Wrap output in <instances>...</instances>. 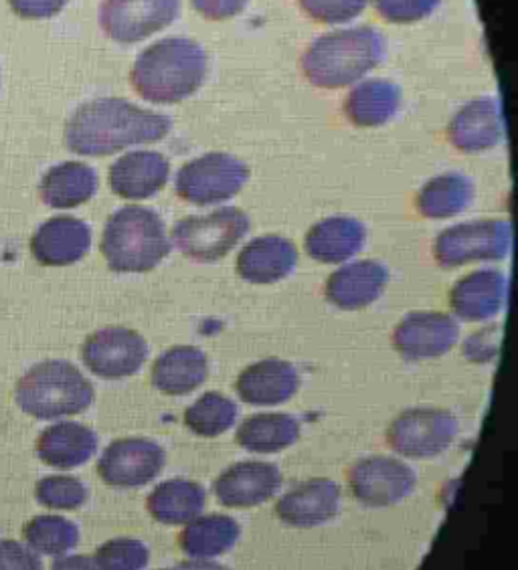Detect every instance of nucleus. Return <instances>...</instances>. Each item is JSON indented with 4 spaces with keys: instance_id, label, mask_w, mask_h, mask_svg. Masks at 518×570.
Segmentation results:
<instances>
[{
    "instance_id": "1",
    "label": "nucleus",
    "mask_w": 518,
    "mask_h": 570,
    "mask_svg": "<svg viewBox=\"0 0 518 570\" xmlns=\"http://www.w3.org/2000/svg\"><path fill=\"white\" fill-rule=\"evenodd\" d=\"M173 120L121 98L91 99L79 106L66 126L67 148L79 156L104 158L130 146L160 142Z\"/></svg>"
},
{
    "instance_id": "2",
    "label": "nucleus",
    "mask_w": 518,
    "mask_h": 570,
    "mask_svg": "<svg viewBox=\"0 0 518 570\" xmlns=\"http://www.w3.org/2000/svg\"><path fill=\"white\" fill-rule=\"evenodd\" d=\"M207 73L209 56L203 45L187 37H166L136 57L130 81L140 98L168 106L195 96Z\"/></svg>"
},
{
    "instance_id": "3",
    "label": "nucleus",
    "mask_w": 518,
    "mask_h": 570,
    "mask_svg": "<svg viewBox=\"0 0 518 570\" xmlns=\"http://www.w3.org/2000/svg\"><path fill=\"white\" fill-rule=\"evenodd\" d=\"M385 53L381 31L369 24L346 27L316 37L302 56V71L314 88H349L381 66Z\"/></svg>"
},
{
    "instance_id": "4",
    "label": "nucleus",
    "mask_w": 518,
    "mask_h": 570,
    "mask_svg": "<svg viewBox=\"0 0 518 570\" xmlns=\"http://www.w3.org/2000/svg\"><path fill=\"white\" fill-rule=\"evenodd\" d=\"M170 253L165 220L153 209L130 205L111 213L101 235V255L111 272L144 274Z\"/></svg>"
},
{
    "instance_id": "5",
    "label": "nucleus",
    "mask_w": 518,
    "mask_h": 570,
    "mask_svg": "<svg viewBox=\"0 0 518 570\" xmlns=\"http://www.w3.org/2000/svg\"><path fill=\"white\" fill-rule=\"evenodd\" d=\"M96 391L78 366L67 361L35 364L22 374L14 389L17 405L35 419H61L84 413L94 403Z\"/></svg>"
},
{
    "instance_id": "6",
    "label": "nucleus",
    "mask_w": 518,
    "mask_h": 570,
    "mask_svg": "<svg viewBox=\"0 0 518 570\" xmlns=\"http://www.w3.org/2000/svg\"><path fill=\"white\" fill-rule=\"evenodd\" d=\"M250 233V217L237 207H223L209 215H190L173 227V242L190 262L213 264L235 249Z\"/></svg>"
},
{
    "instance_id": "7",
    "label": "nucleus",
    "mask_w": 518,
    "mask_h": 570,
    "mask_svg": "<svg viewBox=\"0 0 518 570\" xmlns=\"http://www.w3.org/2000/svg\"><path fill=\"white\" fill-rule=\"evenodd\" d=\"M250 168L227 153L203 154L180 166L175 178L178 197L197 207L227 203L242 193Z\"/></svg>"
},
{
    "instance_id": "8",
    "label": "nucleus",
    "mask_w": 518,
    "mask_h": 570,
    "mask_svg": "<svg viewBox=\"0 0 518 570\" xmlns=\"http://www.w3.org/2000/svg\"><path fill=\"white\" fill-rule=\"evenodd\" d=\"M512 242L508 220L480 219L460 223L446 230L433 243V257L443 269L462 267L472 262H500L507 257Z\"/></svg>"
},
{
    "instance_id": "9",
    "label": "nucleus",
    "mask_w": 518,
    "mask_h": 570,
    "mask_svg": "<svg viewBox=\"0 0 518 570\" xmlns=\"http://www.w3.org/2000/svg\"><path fill=\"white\" fill-rule=\"evenodd\" d=\"M458 435V419L446 409L418 406L399 415L387 429L389 448L409 460L441 455Z\"/></svg>"
},
{
    "instance_id": "10",
    "label": "nucleus",
    "mask_w": 518,
    "mask_h": 570,
    "mask_svg": "<svg viewBox=\"0 0 518 570\" xmlns=\"http://www.w3.org/2000/svg\"><path fill=\"white\" fill-rule=\"evenodd\" d=\"M180 0H104L100 27L111 41L140 43L177 21Z\"/></svg>"
},
{
    "instance_id": "11",
    "label": "nucleus",
    "mask_w": 518,
    "mask_h": 570,
    "mask_svg": "<svg viewBox=\"0 0 518 570\" xmlns=\"http://www.w3.org/2000/svg\"><path fill=\"white\" fill-rule=\"evenodd\" d=\"M349 485L354 500L369 508H389L411 495L418 475L405 461L371 455L354 461L349 470Z\"/></svg>"
},
{
    "instance_id": "12",
    "label": "nucleus",
    "mask_w": 518,
    "mask_h": 570,
    "mask_svg": "<svg viewBox=\"0 0 518 570\" xmlns=\"http://www.w3.org/2000/svg\"><path fill=\"white\" fill-rule=\"evenodd\" d=\"M81 358L89 373L100 379H128L143 368L148 344L136 330L110 326L88 336L81 346Z\"/></svg>"
},
{
    "instance_id": "13",
    "label": "nucleus",
    "mask_w": 518,
    "mask_h": 570,
    "mask_svg": "<svg viewBox=\"0 0 518 570\" xmlns=\"http://www.w3.org/2000/svg\"><path fill=\"white\" fill-rule=\"evenodd\" d=\"M165 463V450L153 439H116L101 453L98 473L111 488H140L156 480Z\"/></svg>"
},
{
    "instance_id": "14",
    "label": "nucleus",
    "mask_w": 518,
    "mask_h": 570,
    "mask_svg": "<svg viewBox=\"0 0 518 570\" xmlns=\"http://www.w3.org/2000/svg\"><path fill=\"white\" fill-rule=\"evenodd\" d=\"M460 336L458 322L441 312H413L401 320L393 344L405 361H428L452 351Z\"/></svg>"
},
{
    "instance_id": "15",
    "label": "nucleus",
    "mask_w": 518,
    "mask_h": 570,
    "mask_svg": "<svg viewBox=\"0 0 518 570\" xmlns=\"http://www.w3.org/2000/svg\"><path fill=\"white\" fill-rule=\"evenodd\" d=\"M282 472L267 461H240L215 480V498L225 508H255L282 488Z\"/></svg>"
},
{
    "instance_id": "16",
    "label": "nucleus",
    "mask_w": 518,
    "mask_h": 570,
    "mask_svg": "<svg viewBox=\"0 0 518 570\" xmlns=\"http://www.w3.org/2000/svg\"><path fill=\"white\" fill-rule=\"evenodd\" d=\"M448 140L463 154H480L505 140V116L497 98H476L456 111L448 126Z\"/></svg>"
},
{
    "instance_id": "17",
    "label": "nucleus",
    "mask_w": 518,
    "mask_h": 570,
    "mask_svg": "<svg viewBox=\"0 0 518 570\" xmlns=\"http://www.w3.org/2000/svg\"><path fill=\"white\" fill-rule=\"evenodd\" d=\"M341 512V488L329 478L302 482L280 498L276 515L292 528H314Z\"/></svg>"
},
{
    "instance_id": "18",
    "label": "nucleus",
    "mask_w": 518,
    "mask_h": 570,
    "mask_svg": "<svg viewBox=\"0 0 518 570\" xmlns=\"http://www.w3.org/2000/svg\"><path fill=\"white\" fill-rule=\"evenodd\" d=\"M170 163L155 150L124 154L110 166L111 193L124 200H146L158 195L168 183Z\"/></svg>"
},
{
    "instance_id": "19",
    "label": "nucleus",
    "mask_w": 518,
    "mask_h": 570,
    "mask_svg": "<svg viewBox=\"0 0 518 570\" xmlns=\"http://www.w3.org/2000/svg\"><path fill=\"white\" fill-rule=\"evenodd\" d=\"M91 247L88 223L76 217H53L35 230L31 253L45 267H66L81 262Z\"/></svg>"
},
{
    "instance_id": "20",
    "label": "nucleus",
    "mask_w": 518,
    "mask_h": 570,
    "mask_svg": "<svg viewBox=\"0 0 518 570\" xmlns=\"http://www.w3.org/2000/svg\"><path fill=\"white\" fill-rule=\"evenodd\" d=\"M300 374L292 362L265 358L247 366L235 383L243 403L254 406H276L299 393Z\"/></svg>"
},
{
    "instance_id": "21",
    "label": "nucleus",
    "mask_w": 518,
    "mask_h": 570,
    "mask_svg": "<svg viewBox=\"0 0 518 570\" xmlns=\"http://www.w3.org/2000/svg\"><path fill=\"white\" fill-rule=\"evenodd\" d=\"M507 275L498 269H478L462 277L450 292V307L466 322L495 318L507 304Z\"/></svg>"
},
{
    "instance_id": "22",
    "label": "nucleus",
    "mask_w": 518,
    "mask_h": 570,
    "mask_svg": "<svg viewBox=\"0 0 518 570\" xmlns=\"http://www.w3.org/2000/svg\"><path fill=\"white\" fill-rule=\"evenodd\" d=\"M299 265L296 245L280 237L264 235L247 243L237 255V274L250 284L267 285L286 279Z\"/></svg>"
},
{
    "instance_id": "23",
    "label": "nucleus",
    "mask_w": 518,
    "mask_h": 570,
    "mask_svg": "<svg viewBox=\"0 0 518 570\" xmlns=\"http://www.w3.org/2000/svg\"><path fill=\"white\" fill-rule=\"evenodd\" d=\"M389 272L375 259H361L344 265L326 282V297L332 306L346 312L371 306L385 292Z\"/></svg>"
},
{
    "instance_id": "24",
    "label": "nucleus",
    "mask_w": 518,
    "mask_h": 570,
    "mask_svg": "<svg viewBox=\"0 0 518 570\" xmlns=\"http://www.w3.org/2000/svg\"><path fill=\"white\" fill-rule=\"evenodd\" d=\"M37 458L57 470H74L98 451V435L76 421H61L45 429L35 443Z\"/></svg>"
},
{
    "instance_id": "25",
    "label": "nucleus",
    "mask_w": 518,
    "mask_h": 570,
    "mask_svg": "<svg viewBox=\"0 0 518 570\" xmlns=\"http://www.w3.org/2000/svg\"><path fill=\"white\" fill-rule=\"evenodd\" d=\"M209 376L207 354L197 346H173L156 358L150 381L163 395L195 393Z\"/></svg>"
},
{
    "instance_id": "26",
    "label": "nucleus",
    "mask_w": 518,
    "mask_h": 570,
    "mask_svg": "<svg viewBox=\"0 0 518 570\" xmlns=\"http://www.w3.org/2000/svg\"><path fill=\"white\" fill-rule=\"evenodd\" d=\"M366 242L363 223L354 217L336 215L320 220L306 233V252L314 262L339 265L361 252Z\"/></svg>"
},
{
    "instance_id": "27",
    "label": "nucleus",
    "mask_w": 518,
    "mask_h": 570,
    "mask_svg": "<svg viewBox=\"0 0 518 570\" xmlns=\"http://www.w3.org/2000/svg\"><path fill=\"white\" fill-rule=\"evenodd\" d=\"M401 99L398 83L381 77L364 79L344 99V116L356 128H381L395 118Z\"/></svg>"
},
{
    "instance_id": "28",
    "label": "nucleus",
    "mask_w": 518,
    "mask_h": 570,
    "mask_svg": "<svg viewBox=\"0 0 518 570\" xmlns=\"http://www.w3.org/2000/svg\"><path fill=\"white\" fill-rule=\"evenodd\" d=\"M100 180L91 166L69 160L45 173L39 195L51 209H76L86 205L98 193Z\"/></svg>"
},
{
    "instance_id": "29",
    "label": "nucleus",
    "mask_w": 518,
    "mask_h": 570,
    "mask_svg": "<svg viewBox=\"0 0 518 570\" xmlns=\"http://www.w3.org/2000/svg\"><path fill=\"white\" fill-rule=\"evenodd\" d=\"M207 504V492L197 482L175 478L158 483L146 500V508L158 524L183 527L203 514Z\"/></svg>"
},
{
    "instance_id": "30",
    "label": "nucleus",
    "mask_w": 518,
    "mask_h": 570,
    "mask_svg": "<svg viewBox=\"0 0 518 570\" xmlns=\"http://www.w3.org/2000/svg\"><path fill=\"white\" fill-rule=\"evenodd\" d=\"M242 528L227 514L197 515L178 537V547L190 559H217L237 544Z\"/></svg>"
},
{
    "instance_id": "31",
    "label": "nucleus",
    "mask_w": 518,
    "mask_h": 570,
    "mask_svg": "<svg viewBox=\"0 0 518 570\" xmlns=\"http://www.w3.org/2000/svg\"><path fill=\"white\" fill-rule=\"evenodd\" d=\"M475 200V183L462 173H446L428 180L418 193V210L426 219H452Z\"/></svg>"
},
{
    "instance_id": "32",
    "label": "nucleus",
    "mask_w": 518,
    "mask_h": 570,
    "mask_svg": "<svg viewBox=\"0 0 518 570\" xmlns=\"http://www.w3.org/2000/svg\"><path fill=\"white\" fill-rule=\"evenodd\" d=\"M300 421L287 413H260L245 419L235 441L252 453H280L300 439Z\"/></svg>"
},
{
    "instance_id": "33",
    "label": "nucleus",
    "mask_w": 518,
    "mask_h": 570,
    "mask_svg": "<svg viewBox=\"0 0 518 570\" xmlns=\"http://www.w3.org/2000/svg\"><path fill=\"white\" fill-rule=\"evenodd\" d=\"M22 537L27 547L39 554L63 557L78 547L79 528L63 515H35L22 528Z\"/></svg>"
},
{
    "instance_id": "34",
    "label": "nucleus",
    "mask_w": 518,
    "mask_h": 570,
    "mask_svg": "<svg viewBox=\"0 0 518 570\" xmlns=\"http://www.w3.org/2000/svg\"><path fill=\"white\" fill-rule=\"evenodd\" d=\"M237 405L229 396L211 391L185 411V425L199 438H219L235 425Z\"/></svg>"
},
{
    "instance_id": "35",
    "label": "nucleus",
    "mask_w": 518,
    "mask_h": 570,
    "mask_svg": "<svg viewBox=\"0 0 518 570\" xmlns=\"http://www.w3.org/2000/svg\"><path fill=\"white\" fill-rule=\"evenodd\" d=\"M88 495V488L74 475H47L35 485L37 502L49 510H78Z\"/></svg>"
},
{
    "instance_id": "36",
    "label": "nucleus",
    "mask_w": 518,
    "mask_h": 570,
    "mask_svg": "<svg viewBox=\"0 0 518 570\" xmlns=\"http://www.w3.org/2000/svg\"><path fill=\"white\" fill-rule=\"evenodd\" d=\"M100 570H144L150 562V550L136 538H114L94 554Z\"/></svg>"
},
{
    "instance_id": "37",
    "label": "nucleus",
    "mask_w": 518,
    "mask_h": 570,
    "mask_svg": "<svg viewBox=\"0 0 518 570\" xmlns=\"http://www.w3.org/2000/svg\"><path fill=\"white\" fill-rule=\"evenodd\" d=\"M302 11L322 24H346L363 14L371 0H299Z\"/></svg>"
},
{
    "instance_id": "38",
    "label": "nucleus",
    "mask_w": 518,
    "mask_h": 570,
    "mask_svg": "<svg viewBox=\"0 0 518 570\" xmlns=\"http://www.w3.org/2000/svg\"><path fill=\"white\" fill-rule=\"evenodd\" d=\"M441 0H375L379 17L391 24H413L438 11Z\"/></svg>"
},
{
    "instance_id": "39",
    "label": "nucleus",
    "mask_w": 518,
    "mask_h": 570,
    "mask_svg": "<svg viewBox=\"0 0 518 570\" xmlns=\"http://www.w3.org/2000/svg\"><path fill=\"white\" fill-rule=\"evenodd\" d=\"M500 336H502V328L498 324L478 330L468 341L463 342V356L476 364L492 361L500 348Z\"/></svg>"
},
{
    "instance_id": "40",
    "label": "nucleus",
    "mask_w": 518,
    "mask_h": 570,
    "mask_svg": "<svg viewBox=\"0 0 518 570\" xmlns=\"http://www.w3.org/2000/svg\"><path fill=\"white\" fill-rule=\"evenodd\" d=\"M0 570H43V562L21 542L0 540Z\"/></svg>"
},
{
    "instance_id": "41",
    "label": "nucleus",
    "mask_w": 518,
    "mask_h": 570,
    "mask_svg": "<svg viewBox=\"0 0 518 570\" xmlns=\"http://www.w3.org/2000/svg\"><path fill=\"white\" fill-rule=\"evenodd\" d=\"M190 4L203 19L221 22L242 14L247 9L250 0H190Z\"/></svg>"
},
{
    "instance_id": "42",
    "label": "nucleus",
    "mask_w": 518,
    "mask_h": 570,
    "mask_svg": "<svg viewBox=\"0 0 518 570\" xmlns=\"http://www.w3.org/2000/svg\"><path fill=\"white\" fill-rule=\"evenodd\" d=\"M69 0H9L14 14L27 21H39L56 17L57 12L63 11Z\"/></svg>"
},
{
    "instance_id": "43",
    "label": "nucleus",
    "mask_w": 518,
    "mask_h": 570,
    "mask_svg": "<svg viewBox=\"0 0 518 570\" xmlns=\"http://www.w3.org/2000/svg\"><path fill=\"white\" fill-rule=\"evenodd\" d=\"M51 570H100L96 560L86 554H74V557H63V559L53 562Z\"/></svg>"
},
{
    "instance_id": "44",
    "label": "nucleus",
    "mask_w": 518,
    "mask_h": 570,
    "mask_svg": "<svg viewBox=\"0 0 518 570\" xmlns=\"http://www.w3.org/2000/svg\"><path fill=\"white\" fill-rule=\"evenodd\" d=\"M175 570H232L227 569L225 564H221V562H215V560L209 559H193L185 560V562H180L177 564V569Z\"/></svg>"
},
{
    "instance_id": "45",
    "label": "nucleus",
    "mask_w": 518,
    "mask_h": 570,
    "mask_svg": "<svg viewBox=\"0 0 518 570\" xmlns=\"http://www.w3.org/2000/svg\"><path fill=\"white\" fill-rule=\"evenodd\" d=\"M160 570H163V569H160ZM165 570H175V569H165Z\"/></svg>"
}]
</instances>
